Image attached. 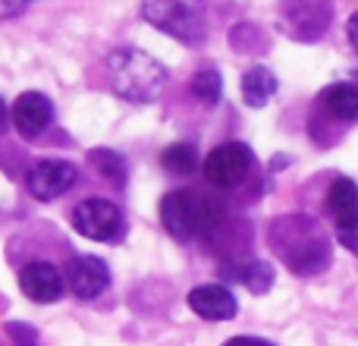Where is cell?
<instances>
[{"instance_id": "6da1fadb", "label": "cell", "mask_w": 358, "mask_h": 346, "mask_svg": "<svg viewBox=\"0 0 358 346\" xmlns=\"http://www.w3.org/2000/svg\"><path fill=\"white\" fill-rule=\"evenodd\" d=\"M161 221L176 240H208L227 221V205L195 189H173L161 202Z\"/></svg>"}, {"instance_id": "7a4b0ae2", "label": "cell", "mask_w": 358, "mask_h": 346, "mask_svg": "<svg viewBox=\"0 0 358 346\" xmlns=\"http://www.w3.org/2000/svg\"><path fill=\"white\" fill-rule=\"evenodd\" d=\"M107 82L117 98L148 104L161 98L167 85V67L138 48H120L107 57Z\"/></svg>"}, {"instance_id": "3957f363", "label": "cell", "mask_w": 358, "mask_h": 346, "mask_svg": "<svg viewBox=\"0 0 358 346\" xmlns=\"http://www.w3.org/2000/svg\"><path fill=\"white\" fill-rule=\"evenodd\" d=\"M277 252L296 274H315L327 265V240L308 217L296 214L273 227Z\"/></svg>"}, {"instance_id": "277c9868", "label": "cell", "mask_w": 358, "mask_h": 346, "mask_svg": "<svg viewBox=\"0 0 358 346\" xmlns=\"http://www.w3.org/2000/svg\"><path fill=\"white\" fill-rule=\"evenodd\" d=\"M204 0H142V16L157 32L176 38L182 44L204 41L208 16H204Z\"/></svg>"}, {"instance_id": "5b68a950", "label": "cell", "mask_w": 358, "mask_h": 346, "mask_svg": "<svg viewBox=\"0 0 358 346\" xmlns=\"http://www.w3.org/2000/svg\"><path fill=\"white\" fill-rule=\"evenodd\" d=\"M73 230L94 242H117L126 233L123 211L107 198H85L73 208Z\"/></svg>"}, {"instance_id": "8992f818", "label": "cell", "mask_w": 358, "mask_h": 346, "mask_svg": "<svg viewBox=\"0 0 358 346\" xmlns=\"http://www.w3.org/2000/svg\"><path fill=\"white\" fill-rule=\"evenodd\" d=\"M252 170V151L242 142H227L220 148H214L204 161V179L217 189H233Z\"/></svg>"}, {"instance_id": "52a82bcc", "label": "cell", "mask_w": 358, "mask_h": 346, "mask_svg": "<svg viewBox=\"0 0 358 346\" xmlns=\"http://www.w3.org/2000/svg\"><path fill=\"white\" fill-rule=\"evenodd\" d=\"M76 177H79L76 164L60 161V158H44V161H38L35 167L25 173V186H29V192L38 202H54L63 192H69Z\"/></svg>"}, {"instance_id": "ba28073f", "label": "cell", "mask_w": 358, "mask_h": 346, "mask_svg": "<svg viewBox=\"0 0 358 346\" xmlns=\"http://www.w3.org/2000/svg\"><path fill=\"white\" fill-rule=\"evenodd\" d=\"M66 284L79 299H94L110 286V268H107L104 258L76 255L66 268Z\"/></svg>"}, {"instance_id": "9c48e42d", "label": "cell", "mask_w": 358, "mask_h": 346, "mask_svg": "<svg viewBox=\"0 0 358 346\" xmlns=\"http://www.w3.org/2000/svg\"><path fill=\"white\" fill-rule=\"evenodd\" d=\"M19 286L31 303L50 305L63 296V277L50 261H29L19 268Z\"/></svg>"}, {"instance_id": "30bf717a", "label": "cell", "mask_w": 358, "mask_h": 346, "mask_svg": "<svg viewBox=\"0 0 358 346\" xmlns=\"http://www.w3.org/2000/svg\"><path fill=\"white\" fill-rule=\"evenodd\" d=\"M10 117H13V126H16L25 139H35L54 123V104H50V98H44L41 92H25L16 98Z\"/></svg>"}, {"instance_id": "8fae6325", "label": "cell", "mask_w": 358, "mask_h": 346, "mask_svg": "<svg viewBox=\"0 0 358 346\" xmlns=\"http://www.w3.org/2000/svg\"><path fill=\"white\" fill-rule=\"evenodd\" d=\"M189 309L195 312L204 321H229L236 318L239 305H236V296L220 284H201L189 293Z\"/></svg>"}, {"instance_id": "7c38bea8", "label": "cell", "mask_w": 358, "mask_h": 346, "mask_svg": "<svg viewBox=\"0 0 358 346\" xmlns=\"http://www.w3.org/2000/svg\"><path fill=\"white\" fill-rule=\"evenodd\" d=\"M321 107L330 117L340 120H358V85L352 82H336L321 92Z\"/></svg>"}, {"instance_id": "4fadbf2b", "label": "cell", "mask_w": 358, "mask_h": 346, "mask_svg": "<svg viewBox=\"0 0 358 346\" xmlns=\"http://www.w3.org/2000/svg\"><path fill=\"white\" fill-rule=\"evenodd\" d=\"M277 95V76L267 67H252L242 76V101L248 107H264Z\"/></svg>"}, {"instance_id": "5bb4252c", "label": "cell", "mask_w": 358, "mask_h": 346, "mask_svg": "<svg viewBox=\"0 0 358 346\" xmlns=\"http://www.w3.org/2000/svg\"><path fill=\"white\" fill-rule=\"evenodd\" d=\"M327 208L334 211V217H346L358 211V183L349 177H336L327 189Z\"/></svg>"}, {"instance_id": "9a60e30c", "label": "cell", "mask_w": 358, "mask_h": 346, "mask_svg": "<svg viewBox=\"0 0 358 346\" xmlns=\"http://www.w3.org/2000/svg\"><path fill=\"white\" fill-rule=\"evenodd\" d=\"M189 88H192V95H195L201 104L214 107L217 101H220V95H223V79H220V73H217L214 67H201L195 76H192Z\"/></svg>"}, {"instance_id": "2e32d148", "label": "cell", "mask_w": 358, "mask_h": 346, "mask_svg": "<svg viewBox=\"0 0 358 346\" xmlns=\"http://www.w3.org/2000/svg\"><path fill=\"white\" fill-rule=\"evenodd\" d=\"M161 164L170 173H192L198 167V151H195V145H189V142H176V145H170V148H164Z\"/></svg>"}, {"instance_id": "e0dca14e", "label": "cell", "mask_w": 358, "mask_h": 346, "mask_svg": "<svg viewBox=\"0 0 358 346\" xmlns=\"http://www.w3.org/2000/svg\"><path fill=\"white\" fill-rule=\"evenodd\" d=\"M88 164H94L101 177H107L110 183H123L126 179V161L117 155V151L94 148V151H88Z\"/></svg>"}, {"instance_id": "ac0fdd59", "label": "cell", "mask_w": 358, "mask_h": 346, "mask_svg": "<svg viewBox=\"0 0 358 346\" xmlns=\"http://www.w3.org/2000/svg\"><path fill=\"white\" fill-rule=\"evenodd\" d=\"M236 280L245 284L252 293H264V290H271V284H273V268L264 265V261H252V265H242Z\"/></svg>"}, {"instance_id": "d6986e66", "label": "cell", "mask_w": 358, "mask_h": 346, "mask_svg": "<svg viewBox=\"0 0 358 346\" xmlns=\"http://www.w3.org/2000/svg\"><path fill=\"white\" fill-rule=\"evenodd\" d=\"M336 240L352 255H358V211H352L346 217H336Z\"/></svg>"}, {"instance_id": "ffe728a7", "label": "cell", "mask_w": 358, "mask_h": 346, "mask_svg": "<svg viewBox=\"0 0 358 346\" xmlns=\"http://www.w3.org/2000/svg\"><path fill=\"white\" fill-rule=\"evenodd\" d=\"M6 337L13 340V346H41L38 331L25 321H6Z\"/></svg>"}, {"instance_id": "44dd1931", "label": "cell", "mask_w": 358, "mask_h": 346, "mask_svg": "<svg viewBox=\"0 0 358 346\" xmlns=\"http://www.w3.org/2000/svg\"><path fill=\"white\" fill-rule=\"evenodd\" d=\"M29 4H35V0H0V19L19 16V13H22Z\"/></svg>"}, {"instance_id": "7402d4cb", "label": "cell", "mask_w": 358, "mask_h": 346, "mask_svg": "<svg viewBox=\"0 0 358 346\" xmlns=\"http://www.w3.org/2000/svg\"><path fill=\"white\" fill-rule=\"evenodd\" d=\"M346 35H349V41H352V48L358 50V13H352V16H349V22H346Z\"/></svg>"}, {"instance_id": "603a6c76", "label": "cell", "mask_w": 358, "mask_h": 346, "mask_svg": "<svg viewBox=\"0 0 358 346\" xmlns=\"http://www.w3.org/2000/svg\"><path fill=\"white\" fill-rule=\"evenodd\" d=\"M227 346H267V343L258 340V337H233V340H227Z\"/></svg>"}, {"instance_id": "cb8c5ba5", "label": "cell", "mask_w": 358, "mask_h": 346, "mask_svg": "<svg viewBox=\"0 0 358 346\" xmlns=\"http://www.w3.org/2000/svg\"><path fill=\"white\" fill-rule=\"evenodd\" d=\"M6 117H10V113H6V104H3V98H0V130L6 126Z\"/></svg>"}]
</instances>
